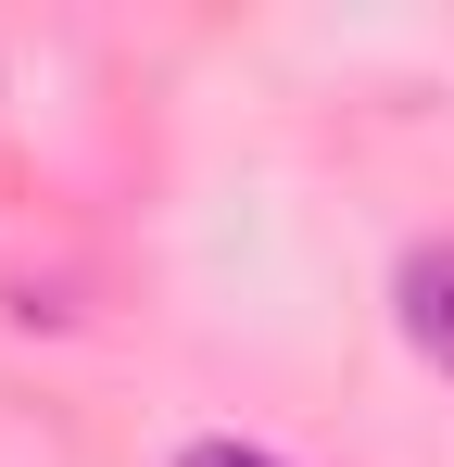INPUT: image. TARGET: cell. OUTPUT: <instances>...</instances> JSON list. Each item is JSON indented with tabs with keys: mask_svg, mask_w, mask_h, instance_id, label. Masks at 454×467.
<instances>
[{
	"mask_svg": "<svg viewBox=\"0 0 454 467\" xmlns=\"http://www.w3.org/2000/svg\"><path fill=\"white\" fill-rule=\"evenodd\" d=\"M391 304H404V341H417V354L454 379V240H417V253H404Z\"/></svg>",
	"mask_w": 454,
	"mask_h": 467,
	"instance_id": "obj_1",
	"label": "cell"
},
{
	"mask_svg": "<svg viewBox=\"0 0 454 467\" xmlns=\"http://www.w3.org/2000/svg\"><path fill=\"white\" fill-rule=\"evenodd\" d=\"M177 467H278V455H253V442H177Z\"/></svg>",
	"mask_w": 454,
	"mask_h": 467,
	"instance_id": "obj_2",
	"label": "cell"
}]
</instances>
